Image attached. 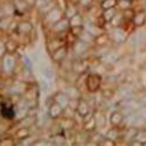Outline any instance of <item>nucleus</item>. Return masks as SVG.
<instances>
[{
	"mask_svg": "<svg viewBox=\"0 0 146 146\" xmlns=\"http://www.w3.org/2000/svg\"><path fill=\"white\" fill-rule=\"evenodd\" d=\"M102 77L100 74H89L86 81V86L89 92H97L101 88Z\"/></svg>",
	"mask_w": 146,
	"mask_h": 146,
	"instance_id": "1",
	"label": "nucleus"
},
{
	"mask_svg": "<svg viewBox=\"0 0 146 146\" xmlns=\"http://www.w3.org/2000/svg\"><path fill=\"white\" fill-rule=\"evenodd\" d=\"M78 116L86 118L89 112H90V106H89V103L86 101V100H82L80 98L78 100V103H77V106H76V111H75Z\"/></svg>",
	"mask_w": 146,
	"mask_h": 146,
	"instance_id": "2",
	"label": "nucleus"
},
{
	"mask_svg": "<svg viewBox=\"0 0 146 146\" xmlns=\"http://www.w3.org/2000/svg\"><path fill=\"white\" fill-rule=\"evenodd\" d=\"M72 49H74V52H75L77 55H81V54H84V53L88 52L89 44H88V42H86V41H83V40H81V39H77L76 42L72 44Z\"/></svg>",
	"mask_w": 146,
	"mask_h": 146,
	"instance_id": "3",
	"label": "nucleus"
},
{
	"mask_svg": "<svg viewBox=\"0 0 146 146\" xmlns=\"http://www.w3.org/2000/svg\"><path fill=\"white\" fill-rule=\"evenodd\" d=\"M132 21H133V25H135L136 27L144 26L145 23H146V12L143 11V9L139 11V12H137V13L135 14V17H133Z\"/></svg>",
	"mask_w": 146,
	"mask_h": 146,
	"instance_id": "4",
	"label": "nucleus"
},
{
	"mask_svg": "<svg viewBox=\"0 0 146 146\" xmlns=\"http://www.w3.org/2000/svg\"><path fill=\"white\" fill-rule=\"evenodd\" d=\"M67 56V49L66 47H58L57 49L54 50V53L52 54V58L55 61V62H62V61L66 58Z\"/></svg>",
	"mask_w": 146,
	"mask_h": 146,
	"instance_id": "5",
	"label": "nucleus"
},
{
	"mask_svg": "<svg viewBox=\"0 0 146 146\" xmlns=\"http://www.w3.org/2000/svg\"><path fill=\"white\" fill-rule=\"evenodd\" d=\"M88 69H89V64L87 63V61H83V60L77 61V62L72 64V70H74L76 74H84Z\"/></svg>",
	"mask_w": 146,
	"mask_h": 146,
	"instance_id": "6",
	"label": "nucleus"
},
{
	"mask_svg": "<svg viewBox=\"0 0 146 146\" xmlns=\"http://www.w3.org/2000/svg\"><path fill=\"white\" fill-rule=\"evenodd\" d=\"M62 112H63V108L57 102H54V103L50 105V108H49V116H50L53 119L58 118L61 115H62Z\"/></svg>",
	"mask_w": 146,
	"mask_h": 146,
	"instance_id": "7",
	"label": "nucleus"
},
{
	"mask_svg": "<svg viewBox=\"0 0 146 146\" xmlns=\"http://www.w3.org/2000/svg\"><path fill=\"white\" fill-rule=\"evenodd\" d=\"M54 100H55V102H57L63 109L68 106L69 101H70L69 96H68L67 94H63V92H57V94L55 95V97H54Z\"/></svg>",
	"mask_w": 146,
	"mask_h": 146,
	"instance_id": "8",
	"label": "nucleus"
},
{
	"mask_svg": "<svg viewBox=\"0 0 146 146\" xmlns=\"http://www.w3.org/2000/svg\"><path fill=\"white\" fill-rule=\"evenodd\" d=\"M124 120V116L120 111H113L110 115V123L113 126H119Z\"/></svg>",
	"mask_w": 146,
	"mask_h": 146,
	"instance_id": "9",
	"label": "nucleus"
},
{
	"mask_svg": "<svg viewBox=\"0 0 146 146\" xmlns=\"http://www.w3.org/2000/svg\"><path fill=\"white\" fill-rule=\"evenodd\" d=\"M110 40H111V38L108 34H105V33L96 35L95 39H94V41H95V43L97 46H106V44H109Z\"/></svg>",
	"mask_w": 146,
	"mask_h": 146,
	"instance_id": "10",
	"label": "nucleus"
},
{
	"mask_svg": "<svg viewBox=\"0 0 146 146\" xmlns=\"http://www.w3.org/2000/svg\"><path fill=\"white\" fill-rule=\"evenodd\" d=\"M1 115H3V117H5V118L12 119V118L14 117L15 112H14L13 108H12L11 105H8V104H5V103H3V104H1Z\"/></svg>",
	"mask_w": 146,
	"mask_h": 146,
	"instance_id": "11",
	"label": "nucleus"
},
{
	"mask_svg": "<svg viewBox=\"0 0 146 146\" xmlns=\"http://www.w3.org/2000/svg\"><path fill=\"white\" fill-rule=\"evenodd\" d=\"M116 14H117L116 7L115 8H108V9H103L102 18H103L104 22H111V20L115 18Z\"/></svg>",
	"mask_w": 146,
	"mask_h": 146,
	"instance_id": "12",
	"label": "nucleus"
},
{
	"mask_svg": "<svg viewBox=\"0 0 146 146\" xmlns=\"http://www.w3.org/2000/svg\"><path fill=\"white\" fill-rule=\"evenodd\" d=\"M133 139L137 143H139L140 145H145L146 144V130H136Z\"/></svg>",
	"mask_w": 146,
	"mask_h": 146,
	"instance_id": "13",
	"label": "nucleus"
},
{
	"mask_svg": "<svg viewBox=\"0 0 146 146\" xmlns=\"http://www.w3.org/2000/svg\"><path fill=\"white\" fill-rule=\"evenodd\" d=\"M80 26H82V17L78 13L74 14L71 18H69V27L70 28L80 27Z\"/></svg>",
	"mask_w": 146,
	"mask_h": 146,
	"instance_id": "14",
	"label": "nucleus"
},
{
	"mask_svg": "<svg viewBox=\"0 0 146 146\" xmlns=\"http://www.w3.org/2000/svg\"><path fill=\"white\" fill-rule=\"evenodd\" d=\"M96 127H97V125H96V120H95L94 116H91L90 120L84 119V130L86 131H94Z\"/></svg>",
	"mask_w": 146,
	"mask_h": 146,
	"instance_id": "15",
	"label": "nucleus"
},
{
	"mask_svg": "<svg viewBox=\"0 0 146 146\" xmlns=\"http://www.w3.org/2000/svg\"><path fill=\"white\" fill-rule=\"evenodd\" d=\"M94 118H95V120H96V125H97V127H103V126H105V124H106V119H105V116L102 113V112H97L96 113V116H94Z\"/></svg>",
	"mask_w": 146,
	"mask_h": 146,
	"instance_id": "16",
	"label": "nucleus"
},
{
	"mask_svg": "<svg viewBox=\"0 0 146 146\" xmlns=\"http://www.w3.org/2000/svg\"><path fill=\"white\" fill-rule=\"evenodd\" d=\"M113 39H115V41L117 42L118 41V38H121V40H123V42L125 41V39H126V32L124 31V29H121V28H116L115 31H113Z\"/></svg>",
	"mask_w": 146,
	"mask_h": 146,
	"instance_id": "17",
	"label": "nucleus"
},
{
	"mask_svg": "<svg viewBox=\"0 0 146 146\" xmlns=\"http://www.w3.org/2000/svg\"><path fill=\"white\" fill-rule=\"evenodd\" d=\"M74 125H75V121L71 118H63L61 120V127L64 130H70V129H72Z\"/></svg>",
	"mask_w": 146,
	"mask_h": 146,
	"instance_id": "18",
	"label": "nucleus"
},
{
	"mask_svg": "<svg viewBox=\"0 0 146 146\" xmlns=\"http://www.w3.org/2000/svg\"><path fill=\"white\" fill-rule=\"evenodd\" d=\"M117 1L118 0H103L101 4V7H102V9L115 8V7H117Z\"/></svg>",
	"mask_w": 146,
	"mask_h": 146,
	"instance_id": "19",
	"label": "nucleus"
},
{
	"mask_svg": "<svg viewBox=\"0 0 146 146\" xmlns=\"http://www.w3.org/2000/svg\"><path fill=\"white\" fill-rule=\"evenodd\" d=\"M131 5H132V0H118L117 1V6L123 11L130 8Z\"/></svg>",
	"mask_w": 146,
	"mask_h": 146,
	"instance_id": "20",
	"label": "nucleus"
},
{
	"mask_svg": "<svg viewBox=\"0 0 146 146\" xmlns=\"http://www.w3.org/2000/svg\"><path fill=\"white\" fill-rule=\"evenodd\" d=\"M106 138L111 139V140H116V139H118V130H117V129H111V130H109L108 133H106Z\"/></svg>",
	"mask_w": 146,
	"mask_h": 146,
	"instance_id": "21",
	"label": "nucleus"
},
{
	"mask_svg": "<svg viewBox=\"0 0 146 146\" xmlns=\"http://www.w3.org/2000/svg\"><path fill=\"white\" fill-rule=\"evenodd\" d=\"M135 12H133V9L130 7V8H127V9H124V12H123V18L124 19H129V20H132L133 19V17H135Z\"/></svg>",
	"mask_w": 146,
	"mask_h": 146,
	"instance_id": "22",
	"label": "nucleus"
},
{
	"mask_svg": "<svg viewBox=\"0 0 146 146\" xmlns=\"http://www.w3.org/2000/svg\"><path fill=\"white\" fill-rule=\"evenodd\" d=\"M113 95H115V91H113L112 89H104V90H102V96L104 97L105 100L112 98Z\"/></svg>",
	"mask_w": 146,
	"mask_h": 146,
	"instance_id": "23",
	"label": "nucleus"
},
{
	"mask_svg": "<svg viewBox=\"0 0 146 146\" xmlns=\"http://www.w3.org/2000/svg\"><path fill=\"white\" fill-rule=\"evenodd\" d=\"M80 4L83 7H89L90 4H91V0H80Z\"/></svg>",
	"mask_w": 146,
	"mask_h": 146,
	"instance_id": "24",
	"label": "nucleus"
}]
</instances>
